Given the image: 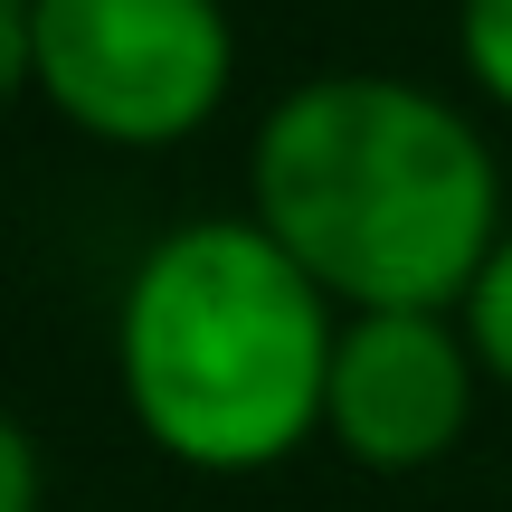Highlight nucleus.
Instances as JSON below:
<instances>
[{
	"instance_id": "nucleus-1",
	"label": "nucleus",
	"mask_w": 512,
	"mask_h": 512,
	"mask_svg": "<svg viewBox=\"0 0 512 512\" xmlns=\"http://www.w3.org/2000/svg\"><path fill=\"white\" fill-rule=\"evenodd\" d=\"M247 209L342 313L465 304L512 219L494 133L389 67H332L275 95L247 143Z\"/></svg>"
},
{
	"instance_id": "nucleus-2",
	"label": "nucleus",
	"mask_w": 512,
	"mask_h": 512,
	"mask_svg": "<svg viewBox=\"0 0 512 512\" xmlns=\"http://www.w3.org/2000/svg\"><path fill=\"white\" fill-rule=\"evenodd\" d=\"M342 304L275 247L256 209L181 219L114 294V389L181 475H266L323 437Z\"/></svg>"
},
{
	"instance_id": "nucleus-3",
	"label": "nucleus",
	"mask_w": 512,
	"mask_h": 512,
	"mask_svg": "<svg viewBox=\"0 0 512 512\" xmlns=\"http://www.w3.org/2000/svg\"><path fill=\"white\" fill-rule=\"evenodd\" d=\"M238 86L228 0H38L29 95L105 152H171Z\"/></svg>"
},
{
	"instance_id": "nucleus-4",
	"label": "nucleus",
	"mask_w": 512,
	"mask_h": 512,
	"mask_svg": "<svg viewBox=\"0 0 512 512\" xmlns=\"http://www.w3.org/2000/svg\"><path fill=\"white\" fill-rule=\"evenodd\" d=\"M484 361L456 304H361L332 332L323 437L370 475H427L484 408Z\"/></svg>"
},
{
	"instance_id": "nucleus-5",
	"label": "nucleus",
	"mask_w": 512,
	"mask_h": 512,
	"mask_svg": "<svg viewBox=\"0 0 512 512\" xmlns=\"http://www.w3.org/2000/svg\"><path fill=\"white\" fill-rule=\"evenodd\" d=\"M465 332H475V361H484V380L512 389V219H503V238L494 256L475 266V285H465Z\"/></svg>"
},
{
	"instance_id": "nucleus-6",
	"label": "nucleus",
	"mask_w": 512,
	"mask_h": 512,
	"mask_svg": "<svg viewBox=\"0 0 512 512\" xmlns=\"http://www.w3.org/2000/svg\"><path fill=\"white\" fill-rule=\"evenodd\" d=\"M456 67L494 114H512V0H456Z\"/></svg>"
},
{
	"instance_id": "nucleus-7",
	"label": "nucleus",
	"mask_w": 512,
	"mask_h": 512,
	"mask_svg": "<svg viewBox=\"0 0 512 512\" xmlns=\"http://www.w3.org/2000/svg\"><path fill=\"white\" fill-rule=\"evenodd\" d=\"M48 503V456H38V437L0 408V512H38Z\"/></svg>"
},
{
	"instance_id": "nucleus-8",
	"label": "nucleus",
	"mask_w": 512,
	"mask_h": 512,
	"mask_svg": "<svg viewBox=\"0 0 512 512\" xmlns=\"http://www.w3.org/2000/svg\"><path fill=\"white\" fill-rule=\"evenodd\" d=\"M29 10L38 0H0V95L29 86Z\"/></svg>"
}]
</instances>
